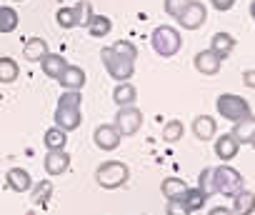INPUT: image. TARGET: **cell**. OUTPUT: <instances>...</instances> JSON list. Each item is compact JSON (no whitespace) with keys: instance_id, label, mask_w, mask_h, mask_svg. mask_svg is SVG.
I'll return each instance as SVG.
<instances>
[{"instance_id":"obj_7","label":"cell","mask_w":255,"mask_h":215,"mask_svg":"<svg viewBox=\"0 0 255 215\" xmlns=\"http://www.w3.org/2000/svg\"><path fill=\"white\" fill-rule=\"evenodd\" d=\"M140 125H143L140 108H135V105H123L120 110H118V115H115V128H118L120 135L130 138V135H135V133L140 130Z\"/></svg>"},{"instance_id":"obj_4","label":"cell","mask_w":255,"mask_h":215,"mask_svg":"<svg viewBox=\"0 0 255 215\" xmlns=\"http://www.w3.org/2000/svg\"><path fill=\"white\" fill-rule=\"evenodd\" d=\"M215 110H218L220 118L235 123V120L250 115V103H248L245 98L235 95V93H225V95H220V98L215 100Z\"/></svg>"},{"instance_id":"obj_21","label":"cell","mask_w":255,"mask_h":215,"mask_svg":"<svg viewBox=\"0 0 255 215\" xmlns=\"http://www.w3.org/2000/svg\"><path fill=\"white\" fill-rule=\"evenodd\" d=\"M135 98H138V90H135V85H128V80H123L120 85H115V90H113V100H115V105H133L135 103Z\"/></svg>"},{"instance_id":"obj_23","label":"cell","mask_w":255,"mask_h":215,"mask_svg":"<svg viewBox=\"0 0 255 215\" xmlns=\"http://www.w3.org/2000/svg\"><path fill=\"white\" fill-rule=\"evenodd\" d=\"M160 190H163V195H165L168 200H178V198L185 195L188 185H185V180H180V178H165L163 185H160Z\"/></svg>"},{"instance_id":"obj_16","label":"cell","mask_w":255,"mask_h":215,"mask_svg":"<svg viewBox=\"0 0 255 215\" xmlns=\"http://www.w3.org/2000/svg\"><path fill=\"white\" fill-rule=\"evenodd\" d=\"M230 213H235V215H250V213H255V193H250V190L243 188L238 195H233Z\"/></svg>"},{"instance_id":"obj_39","label":"cell","mask_w":255,"mask_h":215,"mask_svg":"<svg viewBox=\"0 0 255 215\" xmlns=\"http://www.w3.org/2000/svg\"><path fill=\"white\" fill-rule=\"evenodd\" d=\"M250 15H253V20H255V0L250 3Z\"/></svg>"},{"instance_id":"obj_8","label":"cell","mask_w":255,"mask_h":215,"mask_svg":"<svg viewBox=\"0 0 255 215\" xmlns=\"http://www.w3.org/2000/svg\"><path fill=\"white\" fill-rule=\"evenodd\" d=\"M185 30H198L200 25H205V20H208V10H205V5L203 3H198V0H190V3L185 5V10L175 18Z\"/></svg>"},{"instance_id":"obj_18","label":"cell","mask_w":255,"mask_h":215,"mask_svg":"<svg viewBox=\"0 0 255 215\" xmlns=\"http://www.w3.org/2000/svg\"><path fill=\"white\" fill-rule=\"evenodd\" d=\"M210 50L225 60V58L235 50V38H233L230 33H215L213 40H210Z\"/></svg>"},{"instance_id":"obj_25","label":"cell","mask_w":255,"mask_h":215,"mask_svg":"<svg viewBox=\"0 0 255 215\" xmlns=\"http://www.w3.org/2000/svg\"><path fill=\"white\" fill-rule=\"evenodd\" d=\"M110 30H113V20L105 18V15H93L90 23H88V33L93 38H105Z\"/></svg>"},{"instance_id":"obj_36","label":"cell","mask_w":255,"mask_h":215,"mask_svg":"<svg viewBox=\"0 0 255 215\" xmlns=\"http://www.w3.org/2000/svg\"><path fill=\"white\" fill-rule=\"evenodd\" d=\"M210 3L218 8V10H230L235 5V0H210Z\"/></svg>"},{"instance_id":"obj_14","label":"cell","mask_w":255,"mask_h":215,"mask_svg":"<svg viewBox=\"0 0 255 215\" xmlns=\"http://www.w3.org/2000/svg\"><path fill=\"white\" fill-rule=\"evenodd\" d=\"M233 138L243 145V143H253V138H255V118H253V113L250 115H245V118H240V120H235V125H233Z\"/></svg>"},{"instance_id":"obj_19","label":"cell","mask_w":255,"mask_h":215,"mask_svg":"<svg viewBox=\"0 0 255 215\" xmlns=\"http://www.w3.org/2000/svg\"><path fill=\"white\" fill-rule=\"evenodd\" d=\"M50 50H48V43L43 40V38H30V40H25V45H23V55H25V60H30V63H40V58H45Z\"/></svg>"},{"instance_id":"obj_15","label":"cell","mask_w":255,"mask_h":215,"mask_svg":"<svg viewBox=\"0 0 255 215\" xmlns=\"http://www.w3.org/2000/svg\"><path fill=\"white\" fill-rule=\"evenodd\" d=\"M8 185L15 193H28V190H33V178L25 168H10L8 170Z\"/></svg>"},{"instance_id":"obj_9","label":"cell","mask_w":255,"mask_h":215,"mask_svg":"<svg viewBox=\"0 0 255 215\" xmlns=\"http://www.w3.org/2000/svg\"><path fill=\"white\" fill-rule=\"evenodd\" d=\"M193 65H195V70L203 73V75H218V73H220V65H223V58L215 55V53L208 48V50H200V53L193 58Z\"/></svg>"},{"instance_id":"obj_32","label":"cell","mask_w":255,"mask_h":215,"mask_svg":"<svg viewBox=\"0 0 255 215\" xmlns=\"http://www.w3.org/2000/svg\"><path fill=\"white\" fill-rule=\"evenodd\" d=\"M55 20H58L60 28H78V18H75V8L73 5L70 8H60L55 13Z\"/></svg>"},{"instance_id":"obj_12","label":"cell","mask_w":255,"mask_h":215,"mask_svg":"<svg viewBox=\"0 0 255 215\" xmlns=\"http://www.w3.org/2000/svg\"><path fill=\"white\" fill-rule=\"evenodd\" d=\"M58 83L65 90H83V85H85V70L78 68V65H65V70L60 73Z\"/></svg>"},{"instance_id":"obj_33","label":"cell","mask_w":255,"mask_h":215,"mask_svg":"<svg viewBox=\"0 0 255 215\" xmlns=\"http://www.w3.org/2000/svg\"><path fill=\"white\" fill-rule=\"evenodd\" d=\"M118 55H123V58H128V60H133L135 63V58H138V48L133 45V43H128V40H118V43H113L110 45Z\"/></svg>"},{"instance_id":"obj_31","label":"cell","mask_w":255,"mask_h":215,"mask_svg":"<svg viewBox=\"0 0 255 215\" xmlns=\"http://www.w3.org/2000/svg\"><path fill=\"white\" fill-rule=\"evenodd\" d=\"M73 8H75V18H78V25H83V28H88V23H90V18L95 15V13H93V5L88 3V0H80V3H75Z\"/></svg>"},{"instance_id":"obj_6","label":"cell","mask_w":255,"mask_h":215,"mask_svg":"<svg viewBox=\"0 0 255 215\" xmlns=\"http://www.w3.org/2000/svg\"><path fill=\"white\" fill-rule=\"evenodd\" d=\"M243 188H245V180H243V175H240L233 165H220V168H215V190H218V193L233 198V195H238Z\"/></svg>"},{"instance_id":"obj_10","label":"cell","mask_w":255,"mask_h":215,"mask_svg":"<svg viewBox=\"0 0 255 215\" xmlns=\"http://www.w3.org/2000/svg\"><path fill=\"white\" fill-rule=\"evenodd\" d=\"M120 138L123 135L118 133L115 125H98L95 133H93V140H95V145L100 150H115L120 145Z\"/></svg>"},{"instance_id":"obj_24","label":"cell","mask_w":255,"mask_h":215,"mask_svg":"<svg viewBox=\"0 0 255 215\" xmlns=\"http://www.w3.org/2000/svg\"><path fill=\"white\" fill-rule=\"evenodd\" d=\"M65 145H68V133L65 130H60L58 125L45 130V148L48 150H65Z\"/></svg>"},{"instance_id":"obj_5","label":"cell","mask_w":255,"mask_h":215,"mask_svg":"<svg viewBox=\"0 0 255 215\" xmlns=\"http://www.w3.org/2000/svg\"><path fill=\"white\" fill-rule=\"evenodd\" d=\"M150 43H153V48H155V53H158L160 58H173V55L180 50V45H183L180 33H178L175 28H170V25H158V28L153 30Z\"/></svg>"},{"instance_id":"obj_35","label":"cell","mask_w":255,"mask_h":215,"mask_svg":"<svg viewBox=\"0 0 255 215\" xmlns=\"http://www.w3.org/2000/svg\"><path fill=\"white\" fill-rule=\"evenodd\" d=\"M170 205L165 208V213L168 215H188V210H185V205L180 203V200H168Z\"/></svg>"},{"instance_id":"obj_37","label":"cell","mask_w":255,"mask_h":215,"mask_svg":"<svg viewBox=\"0 0 255 215\" xmlns=\"http://www.w3.org/2000/svg\"><path fill=\"white\" fill-rule=\"evenodd\" d=\"M243 83H245L248 88H253V90H255V70H245V75H243Z\"/></svg>"},{"instance_id":"obj_27","label":"cell","mask_w":255,"mask_h":215,"mask_svg":"<svg viewBox=\"0 0 255 215\" xmlns=\"http://www.w3.org/2000/svg\"><path fill=\"white\" fill-rule=\"evenodd\" d=\"M18 13L10 5H0V33H13L18 28Z\"/></svg>"},{"instance_id":"obj_41","label":"cell","mask_w":255,"mask_h":215,"mask_svg":"<svg viewBox=\"0 0 255 215\" xmlns=\"http://www.w3.org/2000/svg\"><path fill=\"white\" fill-rule=\"evenodd\" d=\"M15 3H20V0H15Z\"/></svg>"},{"instance_id":"obj_30","label":"cell","mask_w":255,"mask_h":215,"mask_svg":"<svg viewBox=\"0 0 255 215\" xmlns=\"http://www.w3.org/2000/svg\"><path fill=\"white\" fill-rule=\"evenodd\" d=\"M50 195H53V183H50V180L38 183V185H35V195H33V205H40V208L48 205Z\"/></svg>"},{"instance_id":"obj_29","label":"cell","mask_w":255,"mask_h":215,"mask_svg":"<svg viewBox=\"0 0 255 215\" xmlns=\"http://www.w3.org/2000/svg\"><path fill=\"white\" fill-rule=\"evenodd\" d=\"M183 130H185V125H183L180 120H170V123H165V128H163V140H165V143H178V140L183 138Z\"/></svg>"},{"instance_id":"obj_17","label":"cell","mask_w":255,"mask_h":215,"mask_svg":"<svg viewBox=\"0 0 255 215\" xmlns=\"http://www.w3.org/2000/svg\"><path fill=\"white\" fill-rule=\"evenodd\" d=\"M65 58L63 55H58V53H48L45 58H40V68H43V73L48 75V78H53V80H58L60 78V73L65 70Z\"/></svg>"},{"instance_id":"obj_34","label":"cell","mask_w":255,"mask_h":215,"mask_svg":"<svg viewBox=\"0 0 255 215\" xmlns=\"http://www.w3.org/2000/svg\"><path fill=\"white\" fill-rule=\"evenodd\" d=\"M188 3H190V0H165L163 8H165V13H168V15L178 18V15L185 10V5H188Z\"/></svg>"},{"instance_id":"obj_26","label":"cell","mask_w":255,"mask_h":215,"mask_svg":"<svg viewBox=\"0 0 255 215\" xmlns=\"http://www.w3.org/2000/svg\"><path fill=\"white\" fill-rule=\"evenodd\" d=\"M20 75V68L13 58H0V83H15Z\"/></svg>"},{"instance_id":"obj_11","label":"cell","mask_w":255,"mask_h":215,"mask_svg":"<svg viewBox=\"0 0 255 215\" xmlns=\"http://www.w3.org/2000/svg\"><path fill=\"white\" fill-rule=\"evenodd\" d=\"M43 168H45L48 175H63L70 168V155L65 150H48Z\"/></svg>"},{"instance_id":"obj_22","label":"cell","mask_w":255,"mask_h":215,"mask_svg":"<svg viewBox=\"0 0 255 215\" xmlns=\"http://www.w3.org/2000/svg\"><path fill=\"white\" fill-rule=\"evenodd\" d=\"M178 200L185 205V210H188V213H198V210H203V205H205V200H208V198H205V195L200 193V188L195 185V188H188V190H185V195H183V198H178Z\"/></svg>"},{"instance_id":"obj_20","label":"cell","mask_w":255,"mask_h":215,"mask_svg":"<svg viewBox=\"0 0 255 215\" xmlns=\"http://www.w3.org/2000/svg\"><path fill=\"white\" fill-rule=\"evenodd\" d=\"M215 130H218V125H215V120L210 115H198L193 120V133H195L198 140H213Z\"/></svg>"},{"instance_id":"obj_28","label":"cell","mask_w":255,"mask_h":215,"mask_svg":"<svg viewBox=\"0 0 255 215\" xmlns=\"http://www.w3.org/2000/svg\"><path fill=\"white\" fill-rule=\"evenodd\" d=\"M198 188H200V193H203L205 198H210L213 193H218V190H215V168L200 170V175H198Z\"/></svg>"},{"instance_id":"obj_38","label":"cell","mask_w":255,"mask_h":215,"mask_svg":"<svg viewBox=\"0 0 255 215\" xmlns=\"http://www.w3.org/2000/svg\"><path fill=\"white\" fill-rule=\"evenodd\" d=\"M230 213V208H213L210 210V215H228Z\"/></svg>"},{"instance_id":"obj_1","label":"cell","mask_w":255,"mask_h":215,"mask_svg":"<svg viewBox=\"0 0 255 215\" xmlns=\"http://www.w3.org/2000/svg\"><path fill=\"white\" fill-rule=\"evenodd\" d=\"M80 105H83V95L80 90H65L58 100L55 108V125L65 133H73L80 128L83 123V113H80Z\"/></svg>"},{"instance_id":"obj_40","label":"cell","mask_w":255,"mask_h":215,"mask_svg":"<svg viewBox=\"0 0 255 215\" xmlns=\"http://www.w3.org/2000/svg\"><path fill=\"white\" fill-rule=\"evenodd\" d=\"M250 145H253V148H255V138H253V143H250Z\"/></svg>"},{"instance_id":"obj_13","label":"cell","mask_w":255,"mask_h":215,"mask_svg":"<svg viewBox=\"0 0 255 215\" xmlns=\"http://www.w3.org/2000/svg\"><path fill=\"white\" fill-rule=\"evenodd\" d=\"M238 150H240V143L233 138V133H225V135H220V138L215 140V155H218L223 163L233 160V158L238 155Z\"/></svg>"},{"instance_id":"obj_3","label":"cell","mask_w":255,"mask_h":215,"mask_svg":"<svg viewBox=\"0 0 255 215\" xmlns=\"http://www.w3.org/2000/svg\"><path fill=\"white\" fill-rule=\"evenodd\" d=\"M100 60H103V65H105L108 75H110L113 80H118V83L130 80V78H133V73H135L133 60H128V58L118 55L113 48H103V50H100Z\"/></svg>"},{"instance_id":"obj_2","label":"cell","mask_w":255,"mask_h":215,"mask_svg":"<svg viewBox=\"0 0 255 215\" xmlns=\"http://www.w3.org/2000/svg\"><path fill=\"white\" fill-rule=\"evenodd\" d=\"M130 178V168L120 160H108L103 165H98L95 170V183L103 188V190H115V188H123Z\"/></svg>"}]
</instances>
